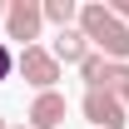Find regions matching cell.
<instances>
[{
	"label": "cell",
	"mask_w": 129,
	"mask_h": 129,
	"mask_svg": "<svg viewBox=\"0 0 129 129\" xmlns=\"http://www.w3.org/2000/svg\"><path fill=\"white\" fill-rule=\"evenodd\" d=\"M15 75L45 94V89H55V80H60V64H55V55H50L45 45H25L15 55Z\"/></svg>",
	"instance_id": "6da1fadb"
},
{
	"label": "cell",
	"mask_w": 129,
	"mask_h": 129,
	"mask_svg": "<svg viewBox=\"0 0 129 129\" xmlns=\"http://www.w3.org/2000/svg\"><path fill=\"white\" fill-rule=\"evenodd\" d=\"M80 109H84V119H89L94 129H124V124H129V114H124V104H119V99H114L109 89H89Z\"/></svg>",
	"instance_id": "7a4b0ae2"
},
{
	"label": "cell",
	"mask_w": 129,
	"mask_h": 129,
	"mask_svg": "<svg viewBox=\"0 0 129 129\" xmlns=\"http://www.w3.org/2000/svg\"><path fill=\"white\" fill-rule=\"evenodd\" d=\"M40 0H10L5 5V35L10 40H25V45H35V35H40Z\"/></svg>",
	"instance_id": "3957f363"
},
{
	"label": "cell",
	"mask_w": 129,
	"mask_h": 129,
	"mask_svg": "<svg viewBox=\"0 0 129 129\" xmlns=\"http://www.w3.org/2000/svg\"><path fill=\"white\" fill-rule=\"evenodd\" d=\"M94 45V55H104V60H114V64H129V25H119V20L109 15V25L89 40Z\"/></svg>",
	"instance_id": "277c9868"
},
{
	"label": "cell",
	"mask_w": 129,
	"mask_h": 129,
	"mask_svg": "<svg viewBox=\"0 0 129 129\" xmlns=\"http://www.w3.org/2000/svg\"><path fill=\"white\" fill-rule=\"evenodd\" d=\"M64 114H70L64 94L60 89H45V94H35V104H30V129H60Z\"/></svg>",
	"instance_id": "5b68a950"
},
{
	"label": "cell",
	"mask_w": 129,
	"mask_h": 129,
	"mask_svg": "<svg viewBox=\"0 0 129 129\" xmlns=\"http://www.w3.org/2000/svg\"><path fill=\"white\" fill-rule=\"evenodd\" d=\"M50 55H55V64H80L84 55H89V40H84V35L75 30V25H70V30H60V35H55Z\"/></svg>",
	"instance_id": "8992f818"
},
{
	"label": "cell",
	"mask_w": 129,
	"mask_h": 129,
	"mask_svg": "<svg viewBox=\"0 0 129 129\" xmlns=\"http://www.w3.org/2000/svg\"><path fill=\"white\" fill-rule=\"evenodd\" d=\"M75 0H40V20H50V25H60V30H70L75 25Z\"/></svg>",
	"instance_id": "52a82bcc"
},
{
	"label": "cell",
	"mask_w": 129,
	"mask_h": 129,
	"mask_svg": "<svg viewBox=\"0 0 129 129\" xmlns=\"http://www.w3.org/2000/svg\"><path fill=\"white\" fill-rule=\"evenodd\" d=\"M104 55H94V50H89V55H84L80 60V75H84V84H89V89H99V84H104Z\"/></svg>",
	"instance_id": "ba28073f"
},
{
	"label": "cell",
	"mask_w": 129,
	"mask_h": 129,
	"mask_svg": "<svg viewBox=\"0 0 129 129\" xmlns=\"http://www.w3.org/2000/svg\"><path fill=\"white\" fill-rule=\"evenodd\" d=\"M10 75H15V50H10L5 40H0V84L10 80Z\"/></svg>",
	"instance_id": "9c48e42d"
},
{
	"label": "cell",
	"mask_w": 129,
	"mask_h": 129,
	"mask_svg": "<svg viewBox=\"0 0 129 129\" xmlns=\"http://www.w3.org/2000/svg\"><path fill=\"white\" fill-rule=\"evenodd\" d=\"M109 15L119 20V25H129V0H109Z\"/></svg>",
	"instance_id": "30bf717a"
},
{
	"label": "cell",
	"mask_w": 129,
	"mask_h": 129,
	"mask_svg": "<svg viewBox=\"0 0 129 129\" xmlns=\"http://www.w3.org/2000/svg\"><path fill=\"white\" fill-rule=\"evenodd\" d=\"M114 99H119V104H124V114H129V84H124V89H119Z\"/></svg>",
	"instance_id": "8fae6325"
},
{
	"label": "cell",
	"mask_w": 129,
	"mask_h": 129,
	"mask_svg": "<svg viewBox=\"0 0 129 129\" xmlns=\"http://www.w3.org/2000/svg\"><path fill=\"white\" fill-rule=\"evenodd\" d=\"M0 20H5V0H0Z\"/></svg>",
	"instance_id": "7c38bea8"
},
{
	"label": "cell",
	"mask_w": 129,
	"mask_h": 129,
	"mask_svg": "<svg viewBox=\"0 0 129 129\" xmlns=\"http://www.w3.org/2000/svg\"><path fill=\"white\" fill-rule=\"evenodd\" d=\"M0 129H10V124H5V114H0Z\"/></svg>",
	"instance_id": "4fadbf2b"
},
{
	"label": "cell",
	"mask_w": 129,
	"mask_h": 129,
	"mask_svg": "<svg viewBox=\"0 0 129 129\" xmlns=\"http://www.w3.org/2000/svg\"><path fill=\"white\" fill-rule=\"evenodd\" d=\"M10 129H15V124H10Z\"/></svg>",
	"instance_id": "5bb4252c"
}]
</instances>
